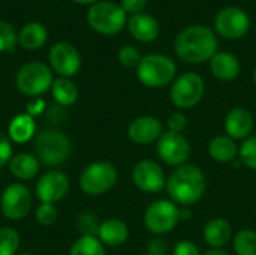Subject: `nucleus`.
<instances>
[{"mask_svg":"<svg viewBox=\"0 0 256 255\" xmlns=\"http://www.w3.org/2000/svg\"><path fill=\"white\" fill-rule=\"evenodd\" d=\"M168 197L177 206L190 207L198 203L207 191L204 171L194 164H183L172 170L165 186Z\"/></svg>","mask_w":256,"mask_h":255,"instance_id":"f257e3e1","label":"nucleus"},{"mask_svg":"<svg viewBox=\"0 0 256 255\" xmlns=\"http://www.w3.org/2000/svg\"><path fill=\"white\" fill-rule=\"evenodd\" d=\"M176 53L188 63L212 60L218 53V38L206 26H190L178 33L174 42Z\"/></svg>","mask_w":256,"mask_h":255,"instance_id":"f03ea898","label":"nucleus"},{"mask_svg":"<svg viewBox=\"0 0 256 255\" xmlns=\"http://www.w3.org/2000/svg\"><path fill=\"white\" fill-rule=\"evenodd\" d=\"M176 63L172 62V59L164 54L144 56L136 66L138 80L150 89H159L171 84L176 80Z\"/></svg>","mask_w":256,"mask_h":255,"instance_id":"7ed1b4c3","label":"nucleus"},{"mask_svg":"<svg viewBox=\"0 0 256 255\" xmlns=\"http://www.w3.org/2000/svg\"><path fill=\"white\" fill-rule=\"evenodd\" d=\"M118 180L117 168L108 161H96L87 165L80 176V188L84 194L98 197L111 191Z\"/></svg>","mask_w":256,"mask_h":255,"instance_id":"20e7f679","label":"nucleus"},{"mask_svg":"<svg viewBox=\"0 0 256 255\" xmlns=\"http://www.w3.org/2000/svg\"><path fill=\"white\" fill-rule=\"evenodd\" d=\"M34 149L38 158L50 167L63 164L70 152H72V144L70 140L54 129H45L40 134H38L34 140Z\"/></svg>","mask_w":256,"mask_h":255,"instance_id":"39448f33","label":"nucleus"},{"mask_svg":"<svg viewBox=\"0 0 256 255\" xmlns=\"http://www.w3.org/2000/svg\"><path fill=\"white\" fill-rule=\"evenodd\" d=\"M90 27L100 35H116L126 23V12L112 2H96L87 12Z\"/></svg>","mask_w":256,"mask_h":255,"instance_id":"423d86ee","label":"nucleus"},{"mask_svg":"<svg viewBox=\"0 0 256 255\" xmlns=\"http://www.w3.org/2000/svg\"><path fill=\"white\" fill-rule=\"evenodd\" d=\"M180 219V206L165 198L153 201L144 212V225L154 236L172 231Z\"/></svg>","mask_w":256,"mask_h":255,"instance_id":"0eeeda50","label":"nucleus"},{"mask_svg":"<svg viewBox=\"0 0 256 255\" xmlns=\"http://www.w3.org/2000/svg\"><path fill=\"white\" fill-rule=\"evenodd\" d=\"M206 84L196 72H186L172 81L170 98L171 102L180 110H189L198 105L204 96Z\"/></svg>","mask_w":256,"mask_h":255,"instance_id":"6e6552de","label":"nucleus"},{"mask_svg":"<svg viewBox=\"0 0 256 255\" xmlns=\"http://www.w3.org/2000/svg\"><path fill=\"white\" fill-rule=\"evenodd\" d=\"M52 72L42 62H28L16 72V87L27 96H39L52 86Z\"/></svg>","mask_w":256,"mask_h":255,"instance_id":"1a4fd4ad","label":"nucleus"},{"mask_svg":"<svg viewBox=\"0 0 256 255\" xmlns=\"http://www.w3.org/2000/svg\"><path fill=\"white\" fill-rule=\"evenodd\" d=\"M190 143L183 134L166 131L156 141V153L160 161L176 168L186 164L190 156Z\"/></svg>","mask_w":256,"mask_h":255,"instance_id":"9d476101","label":"nucleus"},{"mask_svg":"<svg viewBox=\"0 0 256 255\" xmlns=\"http://www.w3.org/2000/svg\"><path fill=\"white\" fill-rule=\"evenodd\" d=\"M32 194L22 183H12L4 188L0 198V209L4 218L10 221H20L26 218L32 209Z\"/></svg>","mask_w":256,"mask_h":255,"instance_id":"9b49d317","label":"nucleus"},{"mask_svg":"<svg viewBox=\"0 0 256 255\" xmlns=\"http://www.w3.org/2000/svg\"><path fill=\"white\" fill-rule=\"evenodd\" d=\"M134 185L146 194H158L166 186L164 168L150 159L140 161L132 170Z\"/></svg>","mask_w":256,"mask_h":255,"instance_id":"f8f14e48","label":"nucleus"},{"mask_svg":"<svg viewBox=\"0 0 256 255\" xmlns=\"http://www.w3.org/2000/svg\"><path fill=\"white\" fill-rule=\"evenodd\" d=\"M216 30L226 39H238L244 36L250 27L249 15L237 6L224 8L214 20Z\"/></svg>","mask_w":256,"mask_h":255,"instance_id":"ddd939ff","label":"nucleus"},{"mask_svg":"<svg viewBox=\"0 0 256 255\" xmlns=\"http://www.w3.org/2000/svg\"><path fill=\"white\" fill-rule=\"evenodd\" d=\"M50 65L60 77L70 78L81 68L80 51L69 42H57L50 50Z\"/></svg>","mask_w":256,"mask_h":255,"instance_id":"4468645a","label":"nucleus"},{"mask_svg":"<svg viewBox=\"0 0 256 255\" xmlns=\"http://www.w3.org/2000/svg\"><path fill=\"white\" fill-rule=\"evenodd\" d=\"M69 179L63 171L58 170H51L46 171L36 183L34 192L36 197L42 203H57L60 201L69 191Z\"/></svg>","mask_w":256,"mask_h":255,"instance_id":"2eb2a0df","label":"nucleus"},{"mask_svg":"<svg viewBox=\"0 0 256 255\" xmlns=\"http://www.w3.org/2000/svg\"><path fill=\"white\" fill-rule=\"evenodd\" d=\"M164 125L158 117L153 116H140L134 119L128 126V137L135 144H150L156 143L164 134Z\"/></svg>","mask_w":256,"mask_h":255,"instance_id":"dca6fc26","label":"nucleus"},{"mask_svg":"<svg viewBox=\"0 0 256 255\" xmlns=\"http://www.w3.org/2000/svg\"><path fill=\"white\" fill-rule=\"evenodd\" d=\"M255 120L244 107H234L225 117V132L232 140H246L252 135Z\"/></svg>","mask_w":256,"mask_h":255,"instance_id":"f3484780","label":"nucleus"},{"mask_svg":"<svg viewBox=\"0 0 256 255\" xmlns=\"http://www.w3.org/2000/svg\"><path fill=\"white\" fill-rule=\"evenodd\" d=\"M202 236L212 249H224L232 239V227L225 218H213L204 225Z\"/></svg>","mask_w":256,"mask_h":255,"instance_id":"a211bd4d","label":"nucleus"},{"mask_svg":"<svg viewBox=\"0 0 256 255\" xmlns=\"http://www.w3.org/2000/svg\"><path fill=\"white\" fill-rule=\"evenodd\" d=\"M129 237V227L118 218H108L100 222L98 239L106 246H122Z\"/></svg>","mask_w":256,"mask_h":255,"instance_id":"6ab92c4d","label":"nucleus"},{"mask_svg":"<svg viewBox=\"0 0 256 255\" xmlns=\"http://www.w3.org/2000/svg\"><path fill=\"white\" fill-rule=\"evenodd\" d=\"M130 35L140 42H152L159 35V23L148 14H135L128 20Z\"/></svg>","mask_w":256,"mask_h":255,"instance_id":"aec40b11","label":"nucleus"},{"mask_svg":"<svg viewBox=\"0 0 256 255\" xmlns=\"http://www.w3.org/2000/svg\"><path fill=\"white\" fill-rule=\"evenodd\" d=\"M210 69L218 80L231 81L240 74V62L232 53L218 51L210 60Z\"/></svg>","mask_w":256,"mask_h":255,"instance_id":"412c9836","label":"nucleus"},{"mask_svg":"<svg viewBox=\"0 0 256 255\" xmlns=\"http://www.w3.org/2000/svg\"><path fill=\"white\" fill-rule=\"evenodd\" d=\"M208 155L214 162L219 164H228L236 159L238 155V146L236 140H232L228 135H216L208 143Z\"/></svg>","mask_w":256,"mask_h":255,"instance_id":"4be33fe9","label":"nucleus"},{"mask_svg":"<svg viewBox=\"0 0 256 255\" xmlns=\"http://www.w3.org/2000/svg\"><path fill=\"white\" fill-rule=\"evenodd\" d=\"M36 131V123L33 116L30 114H18L15 116L8 128V137L10 138V141L14 143H27L28 140L33 138Z\"/></svg>","mask_w":256,"mask_h":255,"instance_id":"5701e85b","label":"nucleus"},{"mask_svg":"<svg viewBox=\"0 0 256 255\" xmlns=\"http://www.w3.org/2000/svg\"><path fill=\"white\" fill-rule=\"evenodd\" d=\"M48 30L40 23H28L18 32V44L26 50H38L45 45Z\"/></svg>","mask_w":256,"mask_h":255,"instance_id":"b1692460","label":"nucleus"},{"mask_svg":"<svg viewBox=\"0 0 256 255\" xmlns=\"http://www.w3.org/2000/svg\"><path fill=\"white\" fill-rule=\"evenodd\" d=\"M39 159L30 153H20L16 156H12L9 162V170L12 176H15L20 180L33 179L39 173Z\"/></svg>","mask_w":256,"mask_h":255,"instance_id":"393cba45","label":"nucleus"},{"mask_svg":"<svg viewBox=\"0 0 256 255\" xmlns=\"http://www.w3.org/2000/svg\"><path fill=\"white\" fill-rule=\"evenodd\" d=\"M51 93H52V98L56 99V102L63 107L74 105L78 99L76 84L70 78H64V77H60L52 81Z\"/></svg>","mask_w":256,"mask_h":255,"instance_id":"a878e982","label":"nucleus"},{"mask_svg":"<svg viewBox=\"0 0 256 255\" xmlns=\"http://www.w3.org/2000/svg\"><path fill=\"white\" fill-rule=\"evenodd\" d=\"M69 255H106L105 245L96 236H80L70 246Z\"/></svg>","mask_w":256,"mask_h":255,"instance_id":"bb28decb","label":"nucleus"},{"mask_svg":"<svg viewBox=\"0 0 256 255\" xmlns=\"http://www.w3.org/2000/svg\"><path fill=\"white\" fill-rule=\"evenodd\" d=\"M232 248L237 255H256V231L250 228L240 230L232 237Z\"/></svg>","mask_w":256,"mask_h":255,"instance_id":"cd10ccee","label":"nucleus"},{"mask_svg":"<svg viewBox=\"0 0 256 255\" xmlns=\"http://www.w3.org/2000/svg\"><path fill=\"white\" fill-rule=\"evenodd\" d=\"M20 236L10 227H0V255H16Z\"/></svg>","mask_w":256,"mask_h":255,"instance_id":"c85d7f7f","label":"nucleus"},{"mask_svg":"<svg viewBox=\"0 0 256 255\" xmlns=\"http://www.w3.org/2000/svg\"><path fill=\"white\" fill-rule=\"evenodd\" d=\"M238 156L244 167L256 171V135H250L249 138L243 140L238 147Z\"/></svg>","mask_w":256,"mask_h":255,"instance_id":"c756f323","label":"nucleus"},{"mask_svg":"<svg viewBox=\"0 0 256 255\" xmlns=\"http://www.w3.org/2000/svg\"><path fill=\"white\" fill-rule=\"evenodd\" d=\"M18 42V33L14 26L4 20H0V53L12 51Z\"/></svg>","mask_w":256,"mask_h":255,"instance_id":"7c9ffc66","label":"nucleus"},{"mask_svg":"<svg viewBox=\"0 0 256 255\" xmlns=\"http://www.w3.org/2000/svg\"><path fill=\"white\" fill-rule=\"evenodd\" d=\"M78 230L81 231V236H96L98 237V231H99V222H98V216L92 212H84L80 215L78 218Z\"/></svg>","mask_w":256,"mask_h":255,"instance_id":"2f4dec72","label":"nucleus"},{"mask_svg":"<svg viewBox=\"0 0 256 255\" xmlns=\"http://www.w3.org/2000/svg\"><path fill=\"white\" fill-rule=\"evenodd\" d=\"M141 59L142 57H141L140 51L132 45H124L118 51V60L126 68H136L140 65Z\"/></svg>","mask_w":256,"mask_h":255,"instance_id":"473e14b6","label":"nucleus"},{"mask_svg":"<svg viewBox=\"0 0 256 255\" xmlns=\"http://www.w3.org/2000/svg\"><path fill=\"white\" fill-rule=\"evenodd\" d=\"M36 221L40 225H51L56 222L57 219V209L54 204L51 203H42L38 209H36Z\"/></svg>","mask_w":256,"mask_h":255,"instance_id":"72a5a7b5","label":"nucleus"},{"mask_svg":"<svg viewBox=\"0 0 256 255\" xmlns=\"http://www.w3.org/2000/svg\"><path fill=\"white\" fill-rule=\"evenodd\" d=\"M166 128L171 132H177V134H183L188 128V117L182 111H174L168 116L166 119Z\"/></svg>","mask_w":256,"mask_h":255,"instance_id":"f704fd0d","label":"nucleus"},{"mask_svg":"<svg viewBox=\"0 0 256 255\" xmlns=\"http://www.w3.org/2000/svg\"><path fill=\"white\" fill-rule=\"evenodd\" d=\"M12 159V146L8 134L0 131V167L9 164Z\"/></svg>","mask_w":256,"mask_h":255,"instance_id":"c9c22d12","label":"nucleus"},{"mask_svg":"<svg viewBox=\"0 0 256 255\" xmlns=\"http://www.w3.org/2000/svg\"><path fill=\"white\" fill-rule=\"evenodd\" d=\"M172 255H201L198 246L192 242V240H180L174 249H172Z\"/></svg>","mask_w":256,"mask_h":255,"instance_id":"e433bc0d","label":"nucleus"},{"mask_svg":"<svg viewBox=\"0 0 256 255\" xmlns=\"http://www.w3.org/2000/svg\"><path fill=\"white\" fill-rule=\"evenodd\" d=\"M168 252V245L164 239L154 237L147 243V255H166Z\"/></svg>","mask_w":256,"mask_h":255,"instance_id":"4c0bfd02","label":"nucleus"},{"mask_svg":"<svg viewBox=\"0 0 256 255\" xmlns=\"http://www.w3.org/2000/svg\"><path fill=\"white\" fill-rule=\"evenodd\" d=\"M146 3H147V0H122V3H120V6L123 8V11L128 14V12H130V14H141V11L146 8Z\"/></svg>","mask_w":256,"mask_h":255,"instance_id":"58836bf2","label":"nucleus"},{"mask_svg":"<svg viewBox=\"0 0 256 255\" xmlns=\"http://www.w3.org/2000/svg\"><path fill=\"white\" fill-rule=\"evenodd\" d=\"M44 110H45V101L40 98H33L27 104V114H30V116H38V114L44 113Z\"/></svg>","mask_w":256,"mask_h":255,"instance_id":"ea45409f","label":"nucleus"},{"mask_svg":"<svg viewBox=\"0 0 256 255\" xmlns=\"http://www.w3.org/2000/svg\"><path fill=\"white\" fill-rule=\"evenodd\" d=\"M192 216V212L189 207H180V218L182 219H190Z\"/></svg>","mask_w":256,"mask_h":255,"instance_id":"a19ab883","label":"nucleus"},{"mask_svg":"<svg viewBox=\"0 0 256 255\" xmlns=\"http://www.w3.org/2000/svg\"><path fill=\"white\" fill-rule=\"evenodd\" d=\"M201 255H230L225 249H208Z\"/></svg>","mask_w":256,"mask_h":255,"instance_id":"79ce46f5","label":"nucleus"},{"mask_svg":"<svg viewBox=\"0 0 256 255\" xmlns=\"http://www.w3.org/2000/svg\"><path fill=\"white\" fill-rule=\"evenodd\" d=\"M76 3H81V5H94L98 0H74Z\"/></svg>","mask_w":256,"mask_h":255,"instance_id":"37998d69","label":"nucleus"},{"mask_svg":"<svg viewBox=\"0 0 256 255\" xmlns=\"http://www.w3.org/2000/svg\"><path fill=\"white\" fill-rule=\"evenodd\" d=\"M254 81H255V84H256V68L254 69Z\"/></svg>","mask_w":256,"mask_h":255,"instance_id":"c03bdc74","label":"nucleus"},{"mask_svg":"<svg viewBox=\"0 0 256 255\" xmlns=\"http://www.w3.org/2000/svg\"><path fill=\"white\" fill-rule=\"evenodd\" d=\"M16 255H32V254H28V252H21V254H16Z\"/></svg>","mask_w":256,"mask_h":255,"instance_id":"a18cd8bd","label":"nucleus"},{"mask_svg":"<svg viewBox=\"0 0 256 255\" xmlns=\"http://www.w3.org/2000/svg\"><path fill=\"white\" fill-rule=\"evenodd\" d=\"M142 255H147V254H142Z\"/></svg>","mask_w":256,"mask_h":255,"instance_id":"49530a36","label":"nucleus"}]
</instances>
